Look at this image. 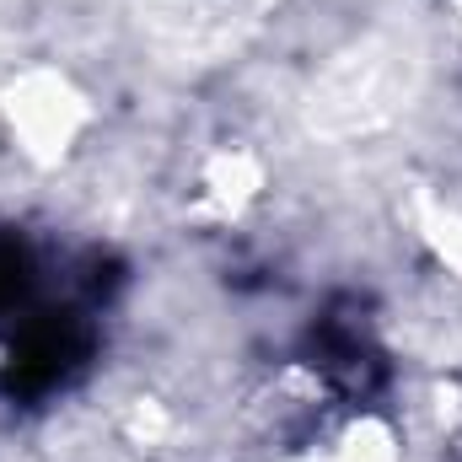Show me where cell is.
Wrapping results in <instances>:
<instances>
[{
	"label": "cell",
	"mask_w": 462,
	"mask_h": 462,
	"mask_svg": "<svg viewBox=\"0 0 462 462\" xmlns=\"http://www.w3.org/2000/svg\"><path fill=\"white\" fill-rule=\"evenodd\" d=\"M274 11V0H145L151 43L178 65H216L242 49L247 32Z\"/></svg>",
	"instance_id": "obj_1"
},
{
	"label": "cell",
	"mask_w": 462,
	"mask_h": 462,
	"mask_svg": "<svg viewBox=\"0 0 462 462\" xmlns=\"http://www.w3.org/2000/svg\"><path fill=\"white\" fill-rule=\"evenodd\" d=\"M280 462H398V441L376 420H349V425L318 436V441L291 447Z\"/></svg>",
	"instance_id": "obj_2"
}]
</instances>
